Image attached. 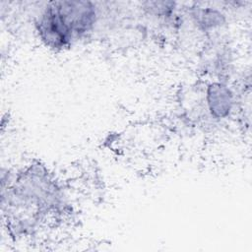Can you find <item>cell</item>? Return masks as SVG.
I'll list each match as a JSON object with an SVG mask.
<instances>
[{
  "label": "cell",
  "mask_w": 252,
  "mask_h": 252,
  "mask_svg": "<svg viewBox=\"0 0 252 252\" xmlns=\"http://www.w3.org/2000/svg\"><path fill=\"white\" fill-rule=\"evenodd\" d=\"M36 31L40 39L54 49L69 47L74 35L60 16L55 2H49L36 21Z\"/></svg>",
  "instance_id": "cell-1"
},
{
  "label": "cell",
  "mask_w": 252,
  "mask_h": 252,
  "mask_svg": "<svg viewBox=\"0 0 252 252\" xmlns=\"http://www.w3.org/2000/svg\"><path fill=\"white\" fill-rule=\"evenodd\" d=\"M63 21L75 37L91 32L96 21L95 6L87 1H54Z\"/></svg>",
  "instance_id": "cell-2"
},
{
  "label": "cell",
  "mask_w": 252,
  "mask_h": 252,
  "mask_svg": "<svg viewBox=\"0 0 252 252\" xmlns=\"http://www.w3.org/2000/svg\"><path fill=\"white\" fill-rule=\"evenodd\" d=\"M207 102L213 116L223 118L229 114L232 108V93L225 85L213 83L208 87Z\"/></svg>",
  "instance_id": "cell-3"
},
{
  "label": "cell",
  "mask_w": 252,
  "mask_h": 252,
  "mask_svg": "<svg viewBox=\"0 0 252 252\" xmlns=\"http://www.w3.org/2000/svg\"><path fill=\"white\" fill-rule=\"evenodd\" d=\"M220 16H221L220 13H219L216 10H212V9L202 10L199 15L200 17L199 23L203 25L205 28H212L220 24L221 22Z\"/></svg>",
  "instance_id": "cell-4"
}]
</instances>
